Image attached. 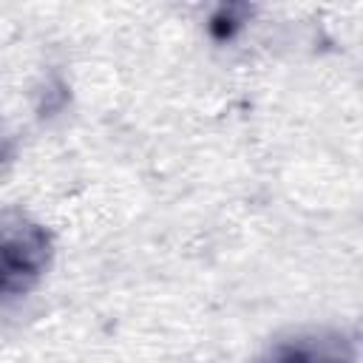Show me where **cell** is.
I'll list each match as a JSON object with an SVG mask.
<instances>
[{
	"mask_svg": "<svg viewBox=\"0 0 363 363\" xmlns=\"http://www.w3.org/2000/svg\"><path fill=\"white\" fill-rule=\"evenodd\" d=\"M48 264V235L37 224L0 233V298L26 292Z\"/></svg>",
	"mask_w": 363,
	"mask_h": 363,
	"instance_id": "6da1fadb",
	"label": "cell"
},
{
	"mask_svg": "<svg viewBox=\"0 0 363 363\" xmlns=\"http://www.w3.org/2000/svg\"><path fill=\"white\" fill-rule=\"evenodd\" d=\"M261 363H354V346L340 332H312L275 343Z\"/></svg>",
	"mask_w": 363,
	"mask_h": 363,
	"instance_id": "7a4b0ae2",
	"label": "cell"
},
{
	"mask_svg": "<svg viewBox=\"0 0 363 363\" xmlns=\"http://www.w3.org/2000/svg\"><path fill=\"white\" fill-rule=\"evenodd\" d=\"M244 11H247L244 6H221V9L213 14V20H210V31H213L218 40L233 37V31L244 23V20H241Z\"/></svg>",
	"mask_w": 363,
	"mask_h": 363,
	"instance_id": "3957f363",
	"label": "cell"
}]
</instances>
